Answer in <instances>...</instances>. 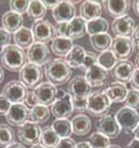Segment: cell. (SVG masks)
Segmentation results:
<instances>
[{"instance_id":"1","label":"cell","mask_w":139,"mask_h":148,"mask_svg":"<svg viewBox=\"0 0 139 148\" xmlns=\"http://www.w3.org/2000/svg\"><path fill=\"white\" fill-rule=\"evenodd\" d=\"M44 73L47 81L56 86L69 82L73 75V70L64 59L55 58L45 66Z\"/></svg>"},{"instance_id":"2","label":"cell","mask_w":139,"mask_h":148,"mask_svg":"<svg viewBox=\"0 0 139 148\" xmlns=\"http://www.w3.org/2000/svg\"><path fill=\"white\" fill-rule=\"evenodd\" d=\"M0 55L2 68H5L12 72H19L28 63L26 52L17 46L12 44L7 46Z\"/></svg>"},{"instance_id":"3","label":"cell","mask_w":139,"mask_h":148,"mask_svg":"<svg viewBox=\"0 0 139 148\" xmlns=\"http://www.w3.org/2000/svg\"><path fill=\"white\" fill-rule=\"evenodd\" d=\"M56 36L71 40L80 39L87 34V22L80 16H75L70 22L57 24Z\"/></svg>"},{"instance_id":"4","label":"cell","mask_w":139,"mask_h":148,"mask_svg":"<svg viewBox=\"0 0 139 148\" xmlns=\"http://www.w3.org/2000/svg\"><path fill=\"white\" fill-rule=\"evenodd\" d=\"M111 103L103 91H93L88 97L87 112L94 118H103L109 115Z\"/></svg>"},{"instance_id":"5","label":"cell","mask_w":139,"mask_h":148,"mask_svg":"<svg viewBox=\"0 0 139 148\" xmlns=\"http://www.w3.org/2000/svg\"><path fill=\"white\" fill-rule=\"evenodd\" d=\"M43 70L39 66L27 63L19 71V81L29 90L36 88L43 81Z\"/></svg>"},{"instance_id":"6","label":"cell","mask_w":139,"mask_h":148,"mask_svg":"<svg viewBox=\"0 0 139 148\" xmlns=\"http://www.w3.org/2000/svg\"><path fill=\"white\" fill-rule=\"evenodd\" d=\"M115 120L125 133L131 134L139 123V114L128 106H122L115 113Z\"/></svg>"},{"instance_id":"7","label":"cell","mask_w":139,"mask_h":148,"mask_svg":"<svg viewBox=\"0 0 139 148\" xmlns=\"http://www.w3.org/2000/svg\"><path fill=\"white\" fill-rule=\"evenodd\" d=\"M42 128L39 124L28 121L21 126L18 127L17 138L19 142L26 145H35L40 143Z\"/></svg>"},{"instance_id":"8","label":"cell","mask_w":139,"mask_h":148,"mask_svg":"<svg viewBox=\"0 0 139 148\" xmlns=\"http://www.w3.org/2000/svg\"><path fill=\"white\" fill-rule=\"evenodd\" d=\"M32 32L35 37V42L44 44V45L52 42L53 39L56 37L55 27L52 23L44 19L33 23Z\"/></svg>"},{"instance_id":"9","label":"cell","mask_w":139,"mask_h":148,"mask_svg":"<svg viewBox=\"0 0 139 148\" xmlns=\"http://www.w3.org/2000/svg\"><path fill=\"white\" fill-rule=\"evenodd\" d=\"M26 55L28 63L35 64L39 66H45L52 60V54L47 45L35 42L27 49Z\"/></svg>"},{"instance_id":"10","label":"cell","mask_w":139,"mask_h":148,"mask_svg":"<svg viewBox=\"0 0 139 148\" xmlns=\"http://www.w3.org/2000/svg\"><path fill=\"white\" fill-rule=\"evenodd\" d=\"M28 90L19 80H12L3 87L2 95H4L12 103H22Z\"/></svg>"},{"instance_id":"11","label":"cell","mask_w":139,"mask_h":148,"mask_svg":"<svg viewBox=\"0 0 139 148\" xmlns=\"http://www.w3.org/2000/svg\"><path fill=\"white\" fill-rule=\"evenodd\" d=\"M134 48L131 39L125 37H115L111 46V49L118 61H126L130 59L134 51Z\"/></svg>"},{"instance_id":"12","label":"cell","mask_w":139,"mask_h":148,"mask_svg":"<svg viewBox=\"0 0 139 148\" xmlns=\"http://www.w3.org/2000/svg\"><path fill=\"white\" fill-rule=\"evenodd\" d=\"M91 93V87L82 75H77L69 81L68 94L72 98H88Z\"/></svg>"},{"instance_id":"13","label":"cell","mask_w":139,"mask_h":148,"mask_svg":"<svg viewBox=\"0 0 139 148\" xmlns=\"http://www.w3.org/2000/svg\"><path fill=\"white\" fill-rule=\"evenodd\" d=\"M135 28L136 25L134 19L128 14L123 17L114 19L111 23V31L116 37L131 38Z\"/></svg>"},{"instance_id":"14","label":"cell","mask_w":139,"mask_h":148,"mask_svg":"<svg viewBox=\"0 0 139 148\" xmlns=\"http://www.w3.org/2000/svg\"><path fill=\"white\" fill-rule=\"evenodd\" d=\"M53 18L56 24L70 22L75 17L76 8L73 1H60L53 10Z\"/></svg>"},{"instance_id":"15","label":"cell","mask_w":139,"mask_h":148,"mask_svg":"<svg viewBox=\"0 0 139 148\" xmlns=\"http://www.w3.org/2000/svg\"><path fill=\"white\" fill-rule=\"evenodd\" d=\"M97 132L103 134L109 139H115L120 135L121 127L116 122L115 118L111 115H107L103 118H100L96 123Z\"/></svg>"},{"instance_id":"16","label":"cell","mask_w":139,"mask_h":148,"mask_svg":"<svg viewBox=\"0 0 139 148\" xmlns=\"http://www.w3.org/2000/svg\"><path fill=\"white\" fill-rule=\"evenodd\" d=\"M33 91L38 100V103L41 106H52L56 101L57 88L49 82H42L36 88L33 89Z\"/></svg>"},{"instance_id":"17","label":"cell","mask_w":139,"mask_h":148,"mask_svg":"<svg viewBox=\"0 0 139 148\" xmlns=\"http://www.w3.org/2000/svg\"><path fill=\"white\" fill-rule=\"evenodd\" d=\"M30 110L23 103H12L6 114V121L12 126H21L29 121Z\"/></svg>"},{"instance_id":"18","label":"cell","mask_w":139,"mask_h":148,"mask_svg":"<svg viewBox=\"0 0 139 148\" xmlns=\"http://www.w3.org/2000/svg\"><path fill=\"white\" fill-rule=\"evenodd\" d=\"M134 64L130 60L126 61H118L114 68L111 69V75L115 79V82L123 84L130 83L135 71Z\"/></svg>"},{"instance_id":"19","label":"cell","mask_w":139,"mask_h":148,"mask_svg":"<svg viewBox=\"0 0 139 148\" xmlns=\"http://www.w3.org/2000/svg\"><path fill=\"white\" fill-rule=\"evenodd\" d=\"M73 107L72 103V97L69 94L64 98L56 100L50 106V113L56 120H68L72 116Z\"/></svg>"},{"instance_id":"20","label":"cell","mask_w":139,"mask_h":148,"mask_svg":"<svg viewBox=\"0 0 139 148\" xmlns=\"http://www.w3.org/2000/svg\"><path fill=\"white\" fill-rule=\"evenodd\" d=\"M102 13V3L100 1H91L86 0L81 3L79 8L80 17L86 22L101 17Z\"/></svg>"},{"instance_id":"21","label":"cell","mask_w":139,"mask_h":148,"mask_svg":"<svg viewBox=\"0 0 139 148\" xmlns=\"http://www.w3.org/2000/svg\"><path fill=\"white\" fill-rule=\"evenodd\" d=\"M102 91L109 98L111 103H119L124 102L126 99L129 89L126 84L113 82L110 84L108 87H106Z\"/></svg>"},{"instance_id":"22","label":"cell","mask_w":139,"mask_h":148,"mask_svg":"<svg viewBox=\"0 0 139 148\" xmlns=\"http://www.w3.org/2000/svg\"><path fill=\"white\" fill-rule=\"evenodd\" d=\"M84 77L91 87H100L107 82L108 71L98 65H95L85 72Z\"/></svg>"},{"instance_id":"23","label":"cell","mask_w":139,"mask_h":148,"mask_svg":"<svg viewBox=\"0 0 139 148\" xmlns=\"http://www.w3.org/2000/svg\"><path fill=\"white\" fill-rule=\"evenodd\" d=\"M101 3H102L105 10L110 14V16L113 17L114 19L127 15L131 4V2L128 1V0H120V1L109 0V1H102Z\"/></svg>"},{"instance_id":"24","label":"cell","mask_w":139,"mask_h":148,"mask_svg":"<svg viewBox=\"0 0 139 148\" xmlns=\"http://www.w3.org/2000/svg\"><path fill=\"white\" fill-rule=\"evenodd\" d=\"M1 23L2 28L11 33V34L12 33L15 34L16 32L23 28V24H24L22 15H20L16 12H13L12 11L6 12L2 15Z\"/></svg>"},{"instance_id":"25","label":"cell","mask_w":139,"mask_h":148,"mask_svg":"<svg viewBox=\"0 0 139 148\" xmlns=\"http://www.w3.org/2000/svg\"><path fill=\"white\" fill-rule=\"evenodd\" d=\"M71 124H72L73 134L79 137L88 135L91 129V121L86 114H77L71 121Z\"/></svg>"},{"instance_id":"26","label":"cell","mask_w":139,"mask_h":148,"mask_svg":"<svg viewBox=\"0 0 139 148\" xmlns=\"http://www.w3.org/2000/svg\"><path fill=\"white\" fill-rule=\"evenodd\" d=\"M73 40L64 38V37L56 36L53 39L52 44H50V49L52 52L55 53V55L60 57V58H65L68 53L73 49Z\"/></svg>"},{"instance_id":"27","label":"cell","mask_w":139,"mask_h":148,"mask_svg":"<svg viewBox=\"0 0 139 148\" xmlns=\"http://www.w3.org/2000/svg\"><path fill=\"white\" fill-rule=\"evenodd\" d=\"M13 41L15 45L18 48L24 49H28L30 46L35 43V37H33L32 29L23 27L13 34Z\"/></svg>"},{"instance_id":"28","label":"cell","mask_w":139,"mask_h":148,"mask_svg":"<svg viewBox=\"0 0 139 148\" xmlns=\"http://www.w3.org/2000/svg\"><path fill=\"white\" fill-rule=\"evenodd\" d=\"M86 49L80 45H73V49L65 57V61L71 69H81L84 58L86 56Z\"/></svg>"},{"instance_id":"29","label":"cell","mask_w":139,"mask_h":148,"mask_svg":"<svg viewBox=\"0 0 139 148\" xmlns=\"http://www.w3.org/2000/svg\"><path fill=\"white\" fill-rule=\"evenodd\" d=\"M50 109L48 106L37 105L36 106L30 109L29 114V121L32 123L37 124L45 123L50 120Z\"/></svg>"},{"instance_id":"30","label":"cell","mask_w":139,"mask_h":148,"mask_svg":"<svg viewBox=\"0 0 139 148\" xmlns=\"http://www.w3.org/2000/svg\"><path fill=\"white\" fill-rule=\"evenodd\" d=\"M90 42L93 49L97 52H102L111 49L113 38L109 33H100L93 36H90Z\"/></svg>"},{"instance_id":"31","label":"cell","mask_w":139,"mask_h":148,"mask_svg":"<svg viewBox=\"0 0 139 148\" xmlns=\"http://www.w3.org/2000/svg\"><path fill=\"white\" fill-rule=\"evenodd\" d=\"M60 138L53 131L50 125H47L42 128L41 138H40V144H42L46 148H55L57 143L60 142Z\"/></svg>"},{"instance_id":"32","label":"cell","mask_w":139,"mask_h":148,"mask_svg":"<svg viewBox=\"0 0 139 148\" xmlns=\"http://www.w3.org/2000/svg\"><path fill=\"white\" fill-rule=\"evenodd\" d=\"M108 29H109V23L105 18L99 17L87 22V34L90 36L107 33Z\"/></svg>"},{"instance_id":"33","label":"cell","mask_w":139,"mask_h":148,"mask_svg":"<svg viewBox=\"0 0 139 148\" xmlns=\"http://www.w3.org/2000/svg\"><path fill=\"white\" fill-rule=\"evenodd\" d=\"M118 63L117 58L111 49L99 53L97 56V65L105 70H111Z\"/></svg>"},{"instance_id":"34","label":"cell","mask_w":139,"mask_h":148,"mask_svg":"<svg viewBox=\"0 0 139 148\" xmlns=\"http://www.w3.org/2000/svg\"><path fill=\"white\" fill-rule=\"evenodd\" d=\"M46 12L47 9L43 5L42 1H37V0L30 1L27 13H28L29 17L33 19L35 22L39 21V20H43V18L46 15Z\"/></svg>"},{"instance_id":"35","label":"cell","mask_w":139,"mask_h":148,"mask_svg":"<svg viewBox=\"0 0 139 148\" xmlns=\"http://www.w3.org/2000/svg\"><path fill=\"white\" fill-rule=\"evenodd\" d=\"M52 128L53 131L59 136L60 139H65V138H70L72 135L73 129L71 121L69 120H55L52 123Z\"/></svg>"},{"instance_id":"36","label":"cell","mask_w":139,"mask_h":148,"mask_svg":"<svg viewBox=\"0 0 139 148\" xmlns=\"http://www.w3.org/2000/svg\"><path fill=\"white\" fill-rule=\"evenodd\" d=\"M15 142V134L9 124H0V146L6 148Z\"/></svg>"},{"instance_id":"37","label":"cell","mask_w":139,"mask_h":148,"mask_svg":"<svg viewBox=\"0 0 139 148\" xmlns=\"http://www.w3.org/2000/svg\"><path fill=\"white\" fill-rule=\"evenodd\" d=\"M89 143L91 148H108L111 145V140L103 134L94 132L89 138Z\"/></svg>"},{"instance_id":"38","label":"cell","mask_w":139,"mask_h":148,"mask_svg":"<svg viewBox=\"0 0 139 148\" xmlns=\"http://www.w3.org/2000/svg\"><path fill=\"white\" fill-rule=\"evenodd\" d=\"M125 106L136 110L139 108V92L133 89H129L126 99L124 101Z\"/></svg>"},{"instance_id":"39","label":"cell","mask_w":139,"mask_h":148,"mask_svg":"<svg viewBox=\"0 0 139 148\" xmlns=\"http://www.w3.org/2000/svg\"><path fill=\"white\" fill-rule=\"evenodd\" d=\"M11 11L13 12H16L18 14L22 15L28 11V7L30 4V1H17V0H12L9 2Z\"/></svg>"},{"instance_id":"40","label":"cell","mask_w":139,"mask_h":148,"mask_svg":"<svg viewBox=\"0 0 139 148\" xmlns=\"http://www.w3.org/2000/svg\"><path fill=\"white\" fill-rule=\"evenodd\" d=\"M97 65V56L94 52L91 51H87L86 56L84 58V61L82 66H81V69L83 71L86 72L87 70H89L91 68H93V66Z\"/></svg>"},{"instance_id":"41","label":"cell","mask_w":139,"mask_h":148,"mask_svg":"<svg viewBox=\"0 0 139 148\" xmlns=\"http://www.w3.org/2000/svg\"><path fill=\"white\" fill-rule=\"evenodd\" d=\"M23 105H24L29 110L32 109L33 107L36 106L37 105H39L38 103V100L36 98V95L33 90H28V92L26 94V97L24 101H23Z\"/></svg>"},{"instance_id":"42","label":"cell","mask_w":139,"mask_h":148,"mask_svg":"<svg viewBox=\"0 0 139 148\" xmlns=\"http://www.w3.org/2000/svg\"><path fill=\"white\" fill-rule=\"evenodd\" d=\"M12 41V34L0 27V54L2 53L7 46H9Z\"/></svg>"},{"instance_id":"43","label":"cell","mask_w":139,"mask_h":148,"mask_svg":"<svg viewBox=\"0 0 139 148\" xmlns=\"http://www.w3.org/2000/svg\"><path fill=\"white\" fill-rule=\"evenodd\" d=\"M72 103L73 110H75L76 112L82 113L87 111L88 107V98H82V99H77V98H72Z\"/></svg>"},{"instance_id":"44","label":"cell","mask_w":139,"mask_h":148,"mask_svg":"<svg viewBox=\"0 0 139 148\" xmlns=\"http://www.w3.org/2000/svg\"><path fill=\"white\" fill-rule=\"evenodd\" d=\"M12 103L4 95L0 94V115H6Z\"/></svg>"},{"instance_id":"45","label":"cell","mask_w":139,"mask_h":148,"mask_svg":"<svg viewBox=\"0 0 139 148\" xmlns=\"http://www.w3.org/2000/svg\"><path fill=\"white\" fill-rule=\"evenodd\" d=\"M76 143L72 138H65L61 139L60 142L57 143V145L55 148H75Z\"/></svg>"},{"instance_id":"46","label":"cell","mask_w":139,"mask_h":148,"mask_svg":"<svg viewBox=\"0 0 139 148\" xmlns=\"http://www.w3.org/2000/svg\"><path fill=\"white\" fill-rule=\"evenodd\" d=\"M130 83H131V89L136 90V91L139 92V69H135L133 76V78H131Z\"/></svg>"},{"instance_id":"47","label":"cell","mask_w":139,"mask_h":148,"mask_svg":"<svg viewBox=\"0 0 139 148\" xmlns=\"http://www.w3.org/2000/svg\"><path fill=\"white\" fill-rule=\"evenodd\" d=\"M131 39L133 43V46L136 47V48L138 49V51H139V25L136 26V28H135L133 35H131Z\"/></svg>"},{"instance_id":"48","label":"cell","mask_w":139,"mask_h":148,"mask_svg":"<svg viewBox=\"0 0 139 148\" xmlns=\"http://www.w3.org/2000/svg\"><path fill=\"white\" fill-rule=\"evenodd\" d=\"M60 1H42L43 5L45 6L46 9H52L53 10L55 8V7L58 5V3Z\"/></svg>"},{"instance_id":"49","label":"cell","mask_w":139,"mask_h":148,"mask_svg":"<svg viewBox=\"0 0 139 148\" xmlns=\"http://www.w3.org/2000/svg\"><path fill=\"white\" fill-rule=\"evenodd\" d=\"M126 148H139V140L133 138V139L128 143Z\"/></svg>"},{"instance_id":"50","label":"cell","mask_w":139,"mask_h":148,"mask_svg":"<svg viewBox=\"0 0 139 148\" xmlns=\"http://www.w3.org/2000/svg\"><path fill=\"white\" fill-rule=\"evenodd\" d=\"M66 95H68V91H66L65 89H58L57 88V93H56V100L62 99Z\"/></svg>"},{"instance_id":"51","label":"cell","mask_w":139,"mask_h":148,"mask_svg":"<svg viewBox=\"0 0 139 148\" xmlns=\"http://www.w3.org/2000/svg\"><path fill=\"white\" fill-rule=\"evenodd\" d=\"M75 148H91L89 142L87 140H82V142H79L78 143H76Z\"/></svg>"},{"instance_id":"52","label":"cell","mask_w":139,"mask_h":148,"mask_svg":"<svg viewBox=\"0 0 139 148\" xmlns=\"http://www.w3.org/2000/svg\"><path fill=\"white\" fill-rule=\"evenodd\" d=\"M133 9L135 15L139 17V0H135V1L133 2Z\"/></svg>"},{"instance_id":"53","label":"cell","mask_w":139,"mask_h":148,"mask_svg":"<svg viewBox=\"0 0 139 148\" xmlns=\"http://www.w3.org/2000/svg\"><path fill=\"white\" fill-rule=\"evenodd\" d=\"M6 148H26V147L24 146V144H22L21 143L15 142L13 143H12L11 145L7 146Z\"/></svg>"},{"instance_id":"54","label":"cell","mask_w":139,"mask_h":148,"mask_svg":"<svg viewBox=\"0 0 139 148\" xmlns=\"http://www.w3.org/2000/svg\"><path fill=\"white\" fill-rule=\"evenodd\" d=\"M5 78V72H4V69H3L2 66L0 65V84H1L3 81H4Z\"/></svg>"},{"instance_id":"55","label":"cell","mask_w":139,"mask_h":148,"mask_svg":"<svg viewBox=\"0 0 139 148\" xmlns=\"http://www.w3.org/2000/svg\"><path fill=\"white\" fill-rule=\"evenodd\" d=\"M133 135H134V139L139 140V123H138V125L136 126V128H135L134 131H133Z\"/></svg>"},{"instance_id":"56","label":"cell","mask_w":139,"mask_h":148,"mask_svg":"<svg viewBox=\"0 0 139 148\" xmlns=\"http://www.w3.org/2000/svg\"><path fill=\"white\" fill-rule=\"evenodd\" d=\"M134 66H135V68L138 69H139V52H138V54L136 55V57H135V62H134Z\"/></svg>"},{"instance_id":"57","label":"cell","mask_w":139,"mask_h":148,"mask_svg":"<svg viewBox=\"0 0 139 148\" xmlns=\"http://www.w3.org/2000/svg\"><path fill=\"white\" fill-rule=\"evenodd\" d=\"M30 148H46V147H44L42 144H40V143H38V144H35V145H33V146H30Z\"/></svg>"},{"instance_id":"58","label":"cell","mask_w":139,"mask_h":148,"mask_svg":"<svg viewBox=\"0 0 139 148\" xmlns=\"http://www.w3.org/2000/svg\"><path fill=\"white\" fill-rule=\"evenodd\" d=\"M108 148H122V147L119 146V145H117V144H111V145Z\"/></svg>"}]
</instances>
